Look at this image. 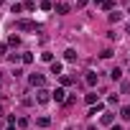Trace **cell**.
<instances>
[{"label":"cell","instance_id":"6da1fadb","mask_svg":"<svg viewBox=\"0 0 130 130\" xmlns=\"http://www.w3.org/2000/svg\"><path fill=\"white\" fill-rule=\"evenodd\" d=\"M48 100H51V92H48V89H43V87H41V89H38V92H36V102H38V105H46V102H48Z\"/></svg>","mask_w":130,"mask_h":130},{"label":"cell","instance_id":"7a4b0ae2","mask_svg":"<svg viewBox=\"0 0 130 130\" xmlns=\"http://www.w3.org/2000/svg\"><path fill=\"white\" fill-rule=\"evenodd\" d=\"M51 100H54V102H59V105H64V100H67V92H64L61 87H56V89L51 92Z\"/></svg>","mask_w":130,"mask_h":130},{"label":"cell","instance_id":"3957f363","mask_svg":"<svg viewBox=\"0 0 130 130\" xmlns=\"http://www.w3.org/2000/svg\"><path fill=\"white\" fill-rule=\"evenodd\" d=\"M15 28H18V31H36V23H33V21H18Z\"/></svg>","mask_w":130,"mask_h":130},{"label":"cell","instance_id":"277c9868","mask_svg":"<svg viewBox=\"0 0 130 130\" xmlns=\"http://www.w3.org/2000/svg\"><path fill=\"white\" fill-rule=\"evenodd\" d=\"M28 79H31V84H33V87H38V89L46 84V77H43V74H31Z\"/></svg>","mask_w":130,"mask_h":130},{"label":"cell","instance_id":"5b68a950","mask_svg":"<svg viewBox=\"0 0 130 130\" xmlns=\"http://www.w3.org/2000/svg\"><path fill=\"white\" fill-rule=\"evenodd\" d=\"M84 82H87L89 87H94V84H97V74H94V72H87V77H84Z\"/></svg>","mask_w":130,"mask_h":130},{"label":"cell","instance_id":"8992f818","mask_svg":"<svg viewBox=\"0 0 130 130\" xmlns=\"http://www.w3.org/2000/svg\"><path fill=\"white\" fill-rule=\"evenodd\" d=\"M36 125H38V127H48V125H51V117H46V115H41V117L36 120Z\"/></svg>","mask_w":130,"mask_h":130},{"label":"cell","instance_id":"52a82bcc","mask_svg":"<svg viewBox=\"0 0 130 130\" xmlns=\"http://www.w3.org/2000/svg\"><path fill=\"white\" fill-rule=\"evenodd\" d=\"M64 59H67V61H77V51L74 48H67V51H64Z\"/></svg>","mask_w":130,"mask_h":130},{"label":"cell","instance_id":"ba28073f","mask_svg":"<svg viewBox=\"0 0 130 130\" xmlns=\"http://www.w3.org/2000/svg\"><path fill=\"white\" fill-rule=\"evenodd\" d=\"M56 13H69V3H56Z\"/></svg>","mask_w":130,"mask_h":130},{"label":"cell","instance_id":"9c48e42d","mask_svg":"<svg viewBox=\"0 0 130 130\" xmlns=\"http://www.w3.org/2000/svg\"><path fill=\"white\" fill-rule=\"evenodd\" d=\"M110 77H112V79H115V82H117V79H120V77H122V69H120V67H115V69H112V72H110Z\"/></svg>","mask_w":130,"mask_h":130},{"label":"cell","instance_id":"30bf717a","mask_svg":"<svg viewBox=\"0 0 130 130\" xmlns=\"http://www.w3.org/2000/svg\"><path fill=\"white\" fill-rule=\"evenodd\" d=\"M102 110H105V105H102V102H97V105H94V107L89 110V115H100Z\"/></svg>","mask_w":130,"mask_h":130},{"label":"cell","instance_id":"8fae6325","mask_svg":"<svg viewBox=\"0 0 130 130\" xmlns=\"http://www.w3.org/2000/svg\"><path fill=\"white\" fill-rule=\"evenodd\" d=\"M51 74H61V64L59 61H51Z\"/></svg>","mask_w":130,"mask_h":130},{"label":"cell","instance_id":"7c38bea8","mask_svg":"<svg viewBox=\"0 0 130 130\" xmlns=\"http://www.w3.org/2000/svg\"><path fill=\"white\" fill-rule=\"evenodd\" d=\"M41 61H46V64H51V61H54V54H48V51H43V54H41Z\"/></svg>","mask_w":130,"mask_h":130},{"label":"cell","instance_id":"4fadbf2b","mask_svg":"<svg viewBox=\"0 0 130 130\" xmlns=\"http://www.w3.org/2000/svg\"><path fill=\"white\" fill-rule=\"evenodd\" d=\"M21 61L23 64H33V54H21Z\"/></svg>","mask_w":130,"mask_h":130},{"label":"cell","instance_id":"5bb4252c","mask_svg":"<svg viewBox=\"0 0 130 130\" xmlns=\"http://www.w3.org/2000/svg\"><path fill=\"white\" fill-rule=\"evenodd\" d=\"M120 117H122V120H130V107H122V110H120Z\"/></svg>","mask_w":130,"mask_h":130},{"label":"cell","instance_id":"9a60e30c","mask_svg":"<svg viewBox=\"0 0 130 130\" xmlns=\"http://www.w3.org/2000/svg\"><path fill=\"white\" fill-rule=\"evenodd\" d=\"M72 82H74V79H72V77H67V74H64V77H61V84H64V87H69Z\"/></svg>","mask_w":130,"mask_h":130},{"label":"cell","instance_id":"2e32d148","mask_svg":"<svg viewBox=\"0 0 130 130\" xmlns=\"http://www.w3.org/2000/svg\"><path fill=\"white\" fill-rule=\"evenodd\" d=\"M102 8H105V10H112V8H115V3H112V0H105Z\"/></svg>","mask_w":130,"mask_h":130},{"label":"cell","instance_id":"e0dca14e","mask_svg":"<svg viewBox=\"0 0 130 130\" xmlns=\"http://www.w3.org/2000/svg\"><path fill=\"white\" fill-rule=\"evenodd\" d=\"M120 18H122V13H110V21H112V23H117Z\"/></svg>","mask_w":130,"mask_h":130},{"label":"cell","instance_id":"ac0fdd59","mask_svg":"<svg viewBox=\"0 0 130 130\" xmlns=\"http://www.w3.org/2000/svg\"><path fill=\"white\" fill-rule=\"evenodd\" d=\"M8 43H10V46H18V43H21V38H18V36H10V38H8Z\"/></svg>","mask_w":130,"mask_h":130},{"label":"cell","instance_id":"d6986e66","mask_svg":"<svg viewBox=\"0 0 130 130\" xmlns=\"http://www.w3.org/2000/svg\"><path fill=\"white\" fill-rule=\"evenodd\" d=\"M112 120H115L112 115H102V122H105V125H112Z\"/></svg>","mask_w":130,"mask_h":130},{"label":"cell","instance_id":"ffe728a7","mask_svg":"<svg viewBox=\"0 0 130 130\" xmlns=\"http://www.w3.org/2000/svg\"><path fill=\"white\" fill-rule=\"evenodd\" d=\"M23 8H26V10H33V8H36V0H28V3H26Z\"/></svg>","mask_w":130,"mask_h":130},{"label":"cell","instance_id":"44dd1931","mask_svg":"<svg viewBox=\"0 0 130 130\" xmlns=\"http://www.w3.org/2000/svg\"><path fill=\"white\" fill-rule=\"evenodd\" d=\"M41 10H51V3H48V0H41Z\"/></svg>","mask_w":130,"mask_h":130},{"label":"cell","instance_id":"7402d4cb","mask_svg":"<svg viewBox=\"0 0 130 130\" xmlns=\"http://www.w3.org/2000/svg\"><path fill=\"white\" fill-rule=\"evenodd\" d=\"M74 102H77V97H67V100H64V105H67V107H72Z\"/></svg>","mask_w":130,"mask_h":130},{"label":"cell","instance_id":"603a6c76","mask_svg":"<svg viewBox=\"0 0 130 130\" xmlns=\"http://www.w3.org/2000/svg\"><path fill=\"white\" fill-rule=\"evenodd\" d=\"M8 59H10V61H13V64H18V61H21V54H10V56H8Z\"/></svg>","mask_w":130,"mask_h":130},{"label":"cell","instance_id":"cb8c5ba5","mask_svg":"<svg viewBox=\"0 0 130 130\" xmlns=\"http://www.w3.org/2000/svg\"><path fill=\"white\" fill-rule=\"evenodd\" d=\"M84 100H87V102H89V105H94V102H97V94H87V97H84Z\"/></svg>","mask_w":130,"mask_h":130},{"label":"cell","instance_id":"d4e9b609","mask_svg":"<svg viewBox=\"0 0 130 130\" xmlns=\"http://www.w3.org/2000/svg\"><path fill=\"white\" fill-rule=\"evenodd\" d=\"M87 3H89V0H77V5H79V8H84Z\"/></svg>","mask_w":130,"mask_h":130},{"label":"cell","instance_id":"484cf974","mask_svg":"<svg viewBox=\"0 0 130 130\" xmlns=\"http://www.w3.org/2000/svg\"><path fill=\"white\" fill-rule=\"evenodd\" d=\"M0 56H5V43H0Z\"/></svg>","mask_w":130,"mask_h":130},{"label":"cell","instance_id":"4316f807","mask_svg":"<svg viewBox=\"0 0 130 130\" xmlns=\"http://www.w3.org/2000/svg\"><path fill=\"white\" fill-rule=\"evenodd\" d=\"M112 130H122V127H120V125H112Z\"/></svg>","mask_w":130,"mask_h":130},{"label":"cell","instance_id":"83f0119b","mask_svg":"<svg viewBox=\"0 0 130 130\" xmlns=\"http://www.w3.org/2000/svg\"><path fill=\"white\" fill-rule=\"evenodd\" d=\"M125 33H130V23H127V26H125Z\"/></svg>","mask_w":130,"mask_h":130},{"label":"cell","instance_id":"f1b7e54d","mask_svg":"<svg viewBox=\"0 0 130 130\" xmlns=\"http://www.w3.org/2000/svg\"><path fill=\"white\" fill-rule=\"evenodd\" d=\"M94 3H97V5H102V3H105V0H94Z\"/></svg>","mask_w":130,"mask_h":130},{"label":"cell","instance_id":"f546056e","mask_svg":"<svg viewBox=\"0 0 130 130\" xmlns=\"http://www.w3.org/2000/svg\"><path fill=\"white\" fill-rule=\"evenodd\" d=\"M0 115H3V105H0Z\"/></svg>","mask_w":130,"mask_h":130},{"label":"cell","instance_id":"4dcf8cb0","mask_svg":"<svg viewBox=\"0 0 130 130\" xmlns=\"http://www.w3.org/2000/svg\"><path fill=\"white\" fill-rule=\"evenodd\" d=\"M3 3H5V0H0V5H3Z\"/></svg>","mask_w":130,"mask_h":130},{"label":"cell","instance_id":"1f68e13d","mask_svg":"<svg viewBox=\"0 0 130 130\" xmlns=\"http://www.w3.org/2000/svg\"><path fill=\"white\" fill-rule=\"evenodd\" d=\"M0 79H3V72H0Z\"/></svg>","mask_w":130,"mask_h":130}]
</instances>
